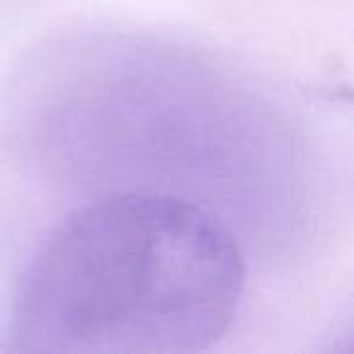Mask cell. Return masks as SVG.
I'll list each match as a JSON object with an SVG mask.
<instances>
[{
    "mask_svg": "<svg viewBox=\"0 0 354 354\" xmlns=\"http://www.w3.org/2000/svg\"><path fill=\"white\" fill-rule=\"evenodd\" d=\"M248 272L202 204L158 189L95 197L61 218L20 272L8 352L194 354L238 320Z\"/></svg>",
    "mask_w": 354,
    "mask_h": 354,
    "instance_id": "obj_1",
    "label": "cell"
}]
</instances>
